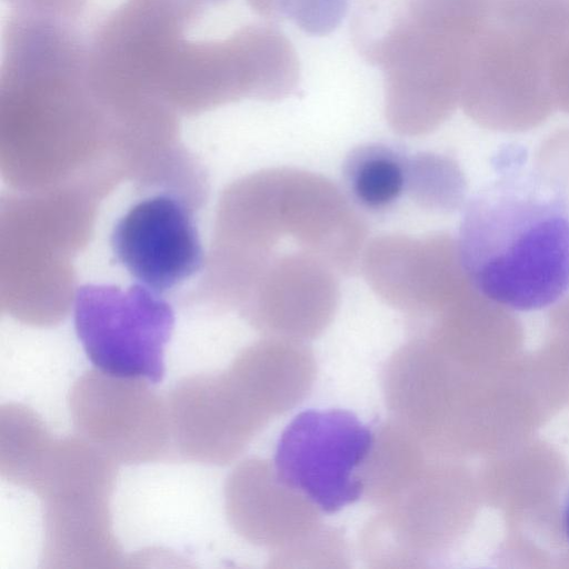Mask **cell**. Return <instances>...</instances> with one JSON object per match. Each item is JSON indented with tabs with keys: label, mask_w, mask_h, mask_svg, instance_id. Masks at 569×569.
<instances>
[{
	"label": "cell",
	"mask_w": 569,
	"mask_h": 569,
	"mask_svg": "<svg viewBox=\"0 0 569 569\" xmlns=\"http://www.w3.org/2000/svg\"><path fill=\"white\" fill-rule=\"evenodd\" d=\"M1 86V162L23 192L110 187L118 169L110 111L93 89L86 50L36 39L6 53ZM118 173V172H117Z\"/></svg>",
	"instance_id": "1"
},
{
	"label": "cell",
	"mask_w": 569,
	"mask_h": 569,
	"mask_svg": "<svg viewBox=\"0 0 569 569\" xmlns=\"http://www.w3.org/2000/svg\"><path fill=\"white\" fill-rule=\"evenodd\" d=\"M456 249L488 300L518 311L552 306L569 291V194L542 172L506 169L468 202Z\"/></svg>",
	"instance_id": "2"
},
{
	"label": "cell",
	"mask_w": 569,
	"mask_h": 569,
	"mask_svg": "<svg viewBox=\"0 0 569 569\" xmlns=\"http://www.w3.org/2000/svg\"><path fill=\"white\" fill-rule=\"evenodd\" d=\"M489 8L490 0H396L381 31L359 50L383 71L395 127L425 131L450 116Z\"/></svg>",
	"instance_id": "3"
},
{
	"label": "cell",
	"mask_w": 569,
	"mask_h": 569,
	"mask_svg": "<svg viewBox=\"0 0 569 569\" xmlns=\"http://www.w3.org/2000/svg\"><path fill=\"white\" fill-rule=\"evenodd\" d=\"M569 43V0H491L460 102L477 122L525 130L555 109L552 70Z\"/></svg>",
	"instance_id": "4"
},
{
	"label": "cell",
	"mask_w": 569,
	"mask_h": 569,
	"mask_svg": "<svg viewBox=\"0 0 569 569\" xmlns=\"http://www.w3.org/2000/svg\"><path fill=\"white\" fill-rule=\"evenodd\" d=\"M94 209L64 191L8 197L1 210V293L72 298V257L90 236Z\"/></svg>",
	"instance_id": "5"
},
{
	"label": "cell",
	"mask_w": 569,
	"mask_h": 569,
	"mask_svg": "<svg viewBox=\"0 0 569 569\" xmlns=\"http://www.w3.org/2000/svg\"><path fill=\"white\" fill-rule=\"evenodd\" d=\"M73 319L88 359L104 375L163 380L176 317L161 293L140 283L127 289L86 284L74 295Z\"/></svg>",
	"instance_id": "6"
},
{
	"label": "cell",
	"mask_w": 569,
	"mask_h": 569,
	"mask_svg": "<svg viewBox=\"0 0 569 569\" xmlns=\"http://www.w3.org/2000/svg\"><path fill=\"white\" fill-rule=\"evenodd\" d=\"M375 432L345 410H308L282 431L274 473L313 507L333 513L363 495L362 469Z\"/></svg>",
	"instance_id": "7"
},
{
	"label": "cell",
	"mask_w": 569,
	"mask_h": 569,
	"mask_svg": "<svg viewBox=\"0 0 569 569\" xmlns=\"http://www.w3.org/2000/svg\"><path fill=\"white\" fill-rule=\"evenodd\" d=\"M196 207L187 198L162 190L140 199L119 218L111 232V249L138 283L161 293L202 268Z\"/></svg>",
	"instance_id": "8"
},
{
	"label": "cell",
	"mask_w": 569,
	"mask_h": 569,
	"mask_svg": "<svg viewBox=\"0 0 569 569\" xmlns=\"http://www.w3.org/2000/svg\"><path fill=\"white\" fill-rule=\"evenodd\" d=\"M411 159L393 146L367 143L347 157L342 177L346 190L360 209L371 214L392 210L410 182Z\"/></svg>",
	"instance_id": "9"
},
{
	"label": "cell",
	"mask_w": 569,
	"mask_h": 569,
	"mask_svg": "<svg viewBox=\"0 0 569 569\" xmlns=\"http://www.w3.org/2000/svg\"><path fill=\"white\" fill-rule=\"evenodd\" d=\"M258 14L288 19L307 33L323 36L345 17L349 0H247Z\"/></svg>",
	"instance_id": "10"
},
{
	"label": "cell",
	"mask_w": 569,
	"mask_h": 569,
	"mask_svg": "<svg viewBox=\"0 0 569 569\" xmlns=\"http://www.w3.org/2000/svg\"><path fill=\"white\" fill-rule=\"evenodd\" d=\"M552 90L556 106L569 112V44L556 61L552 73Z\"/></svg>",
	"instance_id": "11"
},
{
	"label": "cell",
	"mask_w": 569,
	"mask_h": 569,
	"mask_svg": "<svg viewBox=\"0 0 569 569\" xmlns=\"http://www.w3.org/2000/svg\"><path fill=\"white\" fill-rule=\"evenodd\" d=\"M562 528L565 536L569 542V490L565 497L562 505Z\"/></svg>",
	"instance_id": "12"
}]
</instances>
